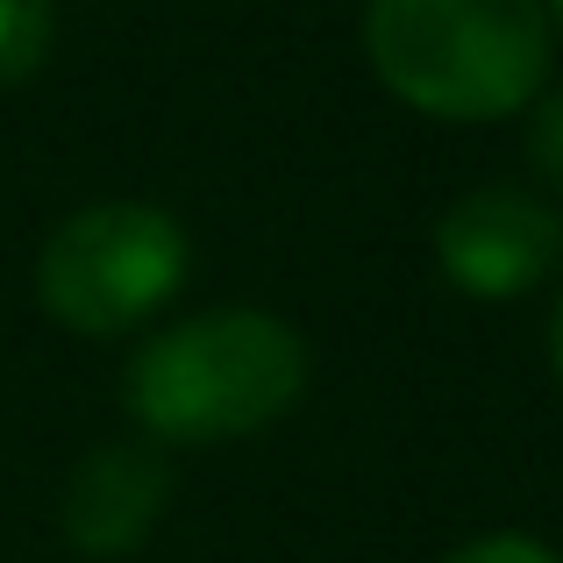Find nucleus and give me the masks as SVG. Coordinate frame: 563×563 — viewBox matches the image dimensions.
<instances>
[{
	"label": "nucleus",
	"instance_id": "1",
	"mask_svg": "<svg viewBox=\"0 0 563 563\" xmlns=\"http://www.w3.org/2000/svg\"><path fill=\"white\" fill-rule=\"evenodd\" d=\"M364 51L413 114L499 122L521 114L550 79V8L542 0H372Z\"/></svg>",
	"mask_w": 563,
	"mask_h": 563
},
{
	"label": "nucleus",
	"instance_id": "2",
	"mask_svg": "<svg viewBox=\"0 0 563 563\" xmlns=\"http://www.w3.org/2000/svg\"><path fill=\"white\" fill-rule=\"evenodd\" d=\"M307 393V343L272 314H200L165 329L129 364V413L157 442H221L292 413Z\"/></svg>",
	"mask_w": 563,
	"mask_h": 563
},
{
	"label": "nucleus",
	"instance_id": "3",
	"mask_svg": "<svg viewBox=\"0 0 563 563\" xmlns=\"http://www.w3.org/2000/svg\"><path fill=\"white\" fill-rule=\"evenodd\" d=\"M186 229L165 207H79L51 229L36 257V300L71 335H122L186 286Z\"/></svg>",
	"mask_w": 563,
	"mask_h": 563
},
{
	"label": "nucleus",
	"instance_id": "4",
	"mask_svg": "<svg viewBox=\"0 0 563 563\" xmlns=\"http://www.w3.org/2000/svg\"><path fill=\"white\" fill-rule=\"evenodd\" d=\"M556 250H563V221L514 186L464 192L435 221V264L471 300H514V292L542 286Z\"/></svg>",
	"mask_w": 563,
	"mask_h": 563
},
{
	"label": "nucleus",
	"instance_id": "5",
	"mask_svg": "<svg viewBox=\"0 0 563 563\" xmlns=\"http://www.w3.org/2000/svg\"><path fill=\"white\" fill-rule=\"evenodd\" d=\"M172 499V471L151 450H93L65 485V536L86 556H122L157 528Z\"/></svg>",
	"mask_w": 563,
	"mask_h": 563
},
{
	"label": "nucleus",
	"instance_id": "6",
	"mask_svg": "<svg viewBox=\"0 0 563 563\" xmlns=\"http://www.w3.org/2000/svg\"><path fill=\"white\" fill-rule=\"evenodd\" d=\"M51 51V0H0V86L29 79Z\"/></svg>",
	"mask_w": 563,
	"mask_h": 563
},
{
	"label": "nucleus",
	"instance_id": "7",
	"mask_svg": "<svg viewBox=\"0 0 563 563\" xmlns=\"http://www.w3.org/2000/svg\"><path fill=\"white\" fill-rule=\"evenodd\" d=\"M528 157L550 186H563V93H550L536 108V129H528Z\"/></svg>",
	"mask_w": 563,
	"mask_h": 563
},
{
	"label": "nucleus",
	"instance_id": "8",
	"mask_svg": "<svg viewBox=\"0 0 563 563\" xmlns=\"http://www.w3.org/2000/svg\"><path fill=\"white\" fill-rule=\"evenodd\" d=\"M450 563H563V556L542 550V542H528V536H485V542H471V550H456Z\"/></svg>",
	"mask_w": 563,
	"mask_h": 563
},
{
	"label": "nucleus",
	"instance_id": "9",
	"mask_svg": "<svg viewBox=\"0 0 563 563\" xmlns=\"http://www.w3.org/2000/svg\"><path fill=\"white\" fill-rule=\"evenodd\" d=\"M550 364H556V378H563V300H556V321H550Z\"/></svg>",
	"mask_w": 563,
	"mask_h": 563
},
{
	"label": "nucleus",
	"instance_id": "10",
	"mask_svg": "<svg viewBox=\"0 0 563 563\" xmlns=\"http://www.w3.org/2000/svg\"><path fill=\"white\" fill-rule=\"evenodd\" d=\"M550 8H556V14H563V0H550Z\"/></svg>",
	"mask_w": 563,
	"mask_h": 563
}]
</instances>
